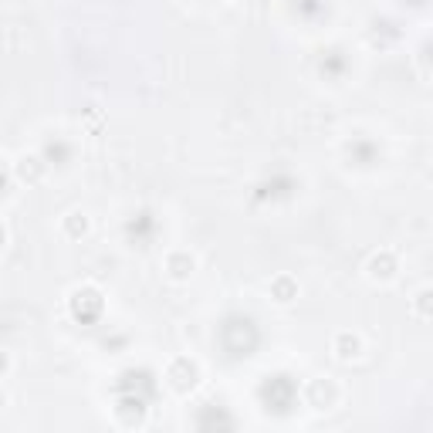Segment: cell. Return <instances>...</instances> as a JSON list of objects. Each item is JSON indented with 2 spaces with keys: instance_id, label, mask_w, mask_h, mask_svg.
I'll use <instances>...</instances> for the list:
<instances>
[{
  "instance_id": "1",
  "label": "cell",
  "mask_w": 433,
  "mask_h": 433,
  "mask_svg": "<svg viewBox=\"0 0 433 433\" xmlns=\"http://www.w3.org/2000/svg\"><path fill=\"white\" fill-rule=\"evenodd\" d=\"M193 271H197V257L190 254V251H173V254L166 257V275L173 281H190Z\"/></svg>"
},
{
  "instance_id": "2",
  "label": "cell",
  "mask_w": 433,
  "mask_h": 433,
  "mask_svg": "<svg viewBox=\"0 0 433 433\" xmlns=\"http://www.w3.org/2000/svg\"><path fill=\"white\" fill-rule=\"evenodd\" d=\"M335 356L342 359V362L359 359V356H362V338H359V335H352V332H342V335H335Z\"/></svg>"
},
{
  "instance_id": "3",
  "label": "cell",
  "mask_w": 433,
  "mask_h": 433,
  "mask_svg": "<svg viewBox=\"0 0 433 433\" xmlns=\"http://www.w3.org/2000/svg\"><path fill=\"white\" fill-rule=\"evenodd\" d=\"M413 311L423 315V318H430L433 315V288H420V291H416V298H413Z\"/></svg>"
}]
</instances>
